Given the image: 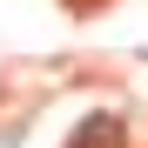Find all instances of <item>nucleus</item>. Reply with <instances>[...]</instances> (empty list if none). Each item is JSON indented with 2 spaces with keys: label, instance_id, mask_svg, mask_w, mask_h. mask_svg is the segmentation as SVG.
<instances>
[{
  "label": "nucleus",
  "instance_id": "obj_1",
  "mask_svg": "<svg viewBox=\"0 0 148 148\" xmlns=\"http://www.w3.org/2000/svg\"><path fill=\"white\" fill-rule=\"evenodd\" d=\"M67 148H128V121L101 108V114H88L81 128L67 135Z\"/></svg>",
  "mask_w": 148,
  "mask_h": 148
}]
</instances>
